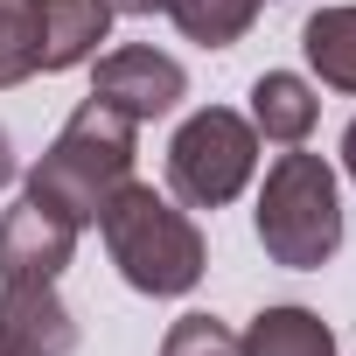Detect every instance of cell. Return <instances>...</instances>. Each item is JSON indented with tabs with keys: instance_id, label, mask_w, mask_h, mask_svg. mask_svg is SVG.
I'll return each instance as SVG.
<instances>
[{
	"instance_id": "3",
	"label": "cell",
	"mask_w": 356,
	"mask_h": 356,
	"mask_svg": "<svg viewBox=\"0 0 356 356\" xmlns=\"http://www.w3.org/2000/svg\"><path fill=\"white\" fill-rule=\"evenodd\" d=\"M252 231L266 245L273 266L286 273H321L342 252V189H335V168L307 147L280 154L266 168V189L252 210Z\"/></svg>"
},
{
	"instance_id": "15",
	"label": "cell",
	"mask_w": 356,
	"mask_h": 356,
	"mask_svg": "<svg viewBox=\"0 0 356 356\" xmlns=\"http://www.w3.org/2000/svg\"><path fill=\"white\" fill-rule=\"evenodd\" d=\"M112 22H140V15H161V0H98Z\"/></svg>"
},
{
	"instance_id": "12",
	"label": "cell",
	"mask_w": 356,
	"mask_h": 356,
	"mask_svg": "<svg viewBox=\"0 0 356 356\" xmlns=\"http://www.w3.org/2000/svg\"><path fill=\"white\" fill-rule=\"evenodd\" d=\"M161 15L182 29L196 49H231L259 22V0H161Z\"/></svg>"
},
{
	"instance_id": "8",
	"label": "cell",
	"mask_w": 356,
	"mask_h": 356,
	"mask_svg": "<svg viewBox=\"0 0 356 356\" xmlns=\"http://www.w3.org/2000/svg\"><path fill=\"white\" fill-rule=\"evenodd\" d=\"M252 133L259 140H280V147H300L307 133H314V119H321V98H314V84L307 77H293V70H266L259 84H252Z\"/></svg>"
},
{
	"instance_id": "7",
	"label": "cell",
	"mask_w": 356,
	"mask_h": 356,
	"mask_svg": "<svg viewBox=\"0 0 356 356\" xmlns=\"http://www.w3.org/2000/svg\"><path fill=\"white\" fill-rule=\"evenodd\" d=\"M77 259V224L35 196L0 217V280H56Z\"/></svg>"
},
{
	"instance_id": "4",
	"label": "cell",
	"mask_w": 356,
	"mask_h": 356,
	"mask_svg": "<svg viewBox=\"0 0 356 356\" xmlns=\"http://www.w3.org/2000/svg\"><path fill=\"white\" fill-rule=\"evenodd\" d=\"M259 175V133L231 105H203L168 140V189L182 210H224Z\"/></svg>"
},
{
	"instance_id": "16",
	"label": "cell",
	"mask_w": 356,
	"mask_h": 356,
	"mask_svg": "<svg viewBox=\"0 0 356 356\" xmlns=\"http://www.w3.org/2000/svg\"><path fill=\"white\" fill-rule=\"evenodd\" d=\"M15 182V140H8V126H0V189Z\"/></svg>"
},
{
	"instance_id": "1",
	"label": "cell",
	"mask_w": 356,
	"mask_h": 356,
	"mask_svg": "<svg viewBox=\"0 0 356 356\" xmlns=\"http://www.w3.org/2000/svg\"><path fill=\"white\" fill-rule=\"evenodd\" d=\"M133 140H140V126H133L126 112L84 98V105L63 119V133L42 147V161L29 168V189H22V196L63 210L77 231L98 224V210L133 182V154H140Z\"/></svg>"
},
{
	"instance_id": "13",
	"label": "cell",
	"mask_w": 356,
	"mask_h": 356,
	"mask_svg": "<svg viewBox=\"0 0 356 356\" xmlns=\"http://www.w3.org/2000/svg\"><path fill=\"white\" fill-rule=\"evenodd\" d=\"M42 70V0H0V91Z\"/></svg>"
},
{
	"instance_id": "2",
	"label": "cell",
	"mask_w": 356,
	"mask_h": 356,
	"mask_svg": "<svg viewBox=\"0 0 356 356\" xmlns=\"http://www.w3.org/2000/svg\"><path fill=\"white\" fill-rule=\"evenodd\" d=\"M98 238H105L119 280H126L133 293H154V300L189 293V286L203 280V266H210V245H203L196 217L175 203V196L147 189V182H126V189L98 210Z\"/></svg>"
},
{
	"instance_id": "11",
	"label": "cell",
	"mask_w": 356,
	"mask_h": 356,
	"mask_svg": "<svg viewBox=\"0 0 356 356\" xmlns=\"http://www.w3.org/2000/svg\"><path fill=\"white\" fill-rule=\"evenodd\" d=\"M300 56H307V70H314L328 91H349V98H356V8H321V15H307Z\"/></svg>"
},
{
	"instance_id": "14",
	"label": "cell",
	"mask_w": 356,
	"mask_h": 356,
	"mask_svg": "<svg viewBox=\"0 0 356 356\" xmlns=\"http://www.w3.org/2000/svg\"><path fill=\"white\" fill-rule=\"evenodd\" d=\"M161 356H245V349H238V335H231L217 314H182V321L168 328Z\"/></svg>"
},
{
	"instance_id": "5",
	"label": "cell",
	"mask_w": 356,
	"mask_h": 356,
	"mask_svg": "<svg viewBox=\"0 0 356 356\" xmlns=\"http://www.w3.org/2000/svg\"><path fill=\"white\" fill-rule=\"evenodd\" d=\"M91 98L126 112L133 126L147 119H168L175 105L189 98V70L175 63L168 49H147V42H119L105 56H91Z\"/></svg>"
},
{
	"instance_id": "10",
	"label": "cell",
	"mask_w": 356,
	"mask_h": 356,
	"mask_svg": "<svg viewBox=\"0 0 356 356\" xmlns=\"http://www.w3.org/2000/svg\"><path fill=\"white\" fill-rule=\"evenodd\" d=\"M245 356H335V328L314 314V307H259L252 328L238 335Z\"/></svg>"
},
{
	"instance_id": "17",
	"label": "cell",
	"mask_w": 356,
	"mask_h": 356,
	"mask_svg": "<svg viewBox=\"0 0 356 356\" xmlns=\"http://www.w3.org/2000/svg\"><path fill=\"white\" fill-rule=\"evenodd\" d=\"M342 175H349V182H356V119L342 126Z\"/></svg>"
},
{
	"instance_id": "9",
	"label": "cell",
	"mask_w": 356,
	"mask_h": 356,
	"mask_svg": "<svg viewBox=\"0 0 356 356\" xmlns=\"http://www.w3.org/2000/svg\"><path fill=\"white\" fill-rule=\"evenodd\" d=\"M112 35V15L98 0H42V70H77L98 56V42Z\"/></svg>"
},
{
	"instance_id": "6",
	"label": "cell",
	"mask_w": 356,
	"mask_h": 356,
	"mask_svg": "<svg viewBox=\"0 0 356 356\" xmlns=\"http://www.w3.org/2000/svg\"><path fill=\"white\" fill-rule=\"evenodd\" d=\"M77 321L56 280H0V356H70Z\"/></svg>"
}]
</instances>
